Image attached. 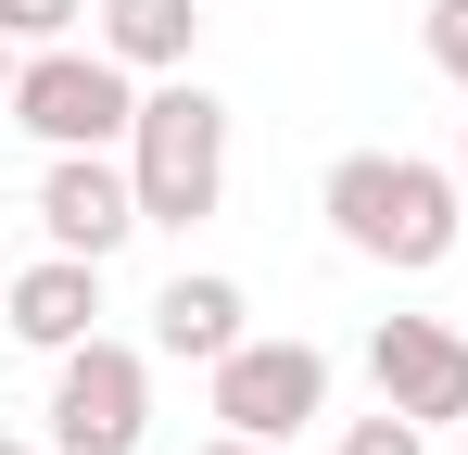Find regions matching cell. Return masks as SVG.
<instances>
[{
  "label": "cell",
  "instance_id": "30bf717a",
  "mask_svg": "<svg viewBox=\"0 0 468 455\" xmlns=\"http://www.w3.org/2000/svg\"><path fill=\"white\" fill-rule=\"evenodd\" d=\"M89 13H101L89 38L127 76H190V51H203V0H89Z\"/></svg>",
  "mask_w": 468,
  "mask_h": 455
},
{
  "label": "cell",
  "instance_id": "e0dca14e",
  "mask_svg": "<svg viewBox=\"0 0 468 455\" xmlns=\"http://www.w3.org/2000/svg\"><path fill=\"white\" fill-rule=\"evenodd\" d=\"M456 190H468V114H456Z\"/></svg>",
  "mask_w": 468,
  "mask_h": 455
},
{
  "label": "cell",
  "instance_id": "2e32d148",
  "mask_svg": "<svg viewBox=\"0 0 468 455\" xmlns=\"http://www.w3.org/2000/svg\"><path fill=\"white\" fill-rule=\"evenodd\" d=\"M0 455H51V443H26V430H0Z\"/></svg>",
  "mask_w": 468,
  "mask_h": 455
},
{
  "label": "cell",
  "instance_id": "ba28073f",
  "mask_svg": "<svg viewBox=\"0 0 468 455\" xmlns=\"http://www.w3.org/2000/svg\"><path fill=\"white\" fill-rule=\"evenodd\" d=\"M0 329H13L26 354H64V342H89V329H101V253H38V266H13Z\"/></svg>",
  "mask_w": 468,
  "mask_h": 455
},
{
  "label": "cell",
  "instance_id": "3957f363",
  "mask_svg": "<svg viewBox=\"0 0 468 455\" xmlns=\"http://www.w3.org/2000/svg\"><path fill=\"white\" fill-rule=\"evenodd\" d=\"M13 127L38 152H127L140 76L114 64L101 38H51V51H26V76H13Z\"/></svg>",
  "mask_w": 468,
  "mask_h": 455
},
{
  "label": "cell",
  "instance_id": "ac0fdd59",
  "mask_svg": "<svg viewBox=\"0 0 468 455\" xmlns=\"http://www.w3.org/2000/svg\"><path fill=\"white\" fill-rule=\"evenodd\" d=\"M0 291H13V253H0Z\"/></svg>",
  "mask_w": 468,
  "mask_h": 455
},
{
  "label": "cell",
  "instance_id": "9c48e42d",
  "mask_svg": "<svg viewBox=\"0 0 468 455\" xmlns=\"http://www.w3.org/2000/svg\"><path fill=\"white\" fill-rule=\"evenodd\" d=\"M240 316H253V303H240V279H216V266H177V279L153 291V354H177V367H216L229 342H253Z\"/></svg>",
  "mask_w": 468,
  "mask_h": 455
},
{
  "label": "cell",
  "instance_id": "8fae6325",
  "mask_svg": "<svg viewBox=\"0 0 468 455\" xmlns=\"http://www.w3.org/2000/svg\"><path fill=\"white\" fill-rule=\"evenodd\" d=\"M418 38H431V64H443V89L468 101V0H431V13H418Z\"/></svg>",
  "mask_w": 468,
  "mask_h": 455
},
{
  "label": "cell",
  "instance_id": "8992f818",
  "mask_svg": "<svg viewBox=\"0 0 468 455\" xmlns=\"http://www.w3.org/2000/svg\"><path fill=\"white\" fill-rule=\"evenodd\" d=\"M367 379H380V405H405L418 430H456L468 418V329H443V316H380V329H367Z\"/></svg>",
  "mask_w": 468,
  "mask_h": 455
},
{
  "label": "cell",
  "instance_id": "5b68a950",
  "mask_svg": "<svg viewBox=\"0 0 468 455\" xmlns=\"http://www.w3.org/2000/svg\"><path fill=\"white\" fill-rule=\"evenodd\" d=\"M203 405H216V430L292 443L304 418H329V354H316V342H229V354L203 367Z\"/></svg>",
  "mask_w": 468,
  "mask_h": 455
},
{
  "label": "cell",
  "instance_id": "9a60e30c",
  "mask_svg": "<svg viewBox=\"0 0 468 455\" xmlns=\"http://www.w3.org/2000/svg\"><path fill=\"white\" fill-rule=\"evenodd\" d=\"M13 76H26V38H0V114H13Z\"/></svg>",
  "mask_w": 468,
  "mask_h": 455
},
{
  "label": "cell",
  "instance_id": "d6986e66",
  "mask_svg": "<svg viewBox=\"0 0 468 455\" xmlns=\"http://www.w3.org/2000/svg\"><path fill=\"white\" fill-rule=\"evenodd\" d=\"M456 455H468V418H456Z\"/></svg>",
  "mask_w": 468,
  "mask_h": 455
},
{
  "label": "cell",
  "instance_id": "7c38bea8",
  "mask_svg": "<svg viewBox=\"0 0 468 455\" xmlns=\"http://www.w3.org/2000/svg\"><path fill=\"white\" fill-rule=\"evenodd\" d=\"M342 455H431V430L405 405H380V418H342Z\"/></svg>",
  "mask_w": 468,
  "mask_h": 455
},
{
  "label": "cell",
  "instance_id": "6da1fadb",
  "mask_svg": "<svg viewBox=\"0 0 468 455\" xmlns=\"http://www.w3.org/2000/svg\"><path fill=\"white\" fill-rule=\"evenodd\" d=\"M316 216H329V240H342L355 266L431 279L468 240V190H456V164H431V152H342V164L316 177Z\"/></svg>",
  "mask_w": 468,
  "mask_h": 455
},
{
  "label": "cell",
  "instance_id": "52a82bcc",
  "mask_svg": "<svg viewBox=\"0 0 468 455\" xmlns=\"http://www.w3.org/2000/svg\"><path fill=\"white\" fill-rule=\"evenodd\" d=\"M38 228H51V253H127L140 240V177H127V152H51V177H38Z\"/></svg>",
  "mask_w": 468,
  "mask_h": 455
},
{
  "label": "cell",
  "instance_id": "277c9868",
  "mask_svg": "<svg viewBox=\"0 0 468 455\" xmlns=\"http://www.w3.org/2000/svg\"><path fill=\"white\" fill-rule=\"evenodd\" d=\"M153 430V354L140 342H64L51 354V455H140Z\"/></svg>",
  "mask_w": 468,
  "mask_h": 455
},
{
  "label": "cell",
  "instance_id": "7a4b0ae2",
  "mask_svg": "<svg viewBox=\"0 0 468 455\" xmlns=\"http://www.w3.org/2000/svg\"><path fill=\"white\" fill-rule=\"evenodd\" d=\"M127 177H140V228H203L229 203V101L203 76H153L127 127Z\"/></svg>",
  "mask_w": 468,
  "mask_h": 455
},
{
  "label": "cell",
  "instance_id": "5bb4252c",
  "mask_svg": "<svg viewBox=\"0 0 468 455\" xmlns=\"http://www.w3.org/2000/svg\"><path fill=\"white\" fill-rule=\"evenodd\" d=\"M190 455H279V443H253V430H216V443H190Z\"/></svg>",
  "mask_w": 468,
  "mask_h": 455
},
{
  "label": "cell",
  "instance_id": "4fadbf2b",
  "mask_svg": "<svg viewBox=\"0 0 468 455\" xmlns=\"http://www.w3.org/2000/svg\"><path fill=\"white\" fill-rule=\"evenodd\" d=\"M89 0H0V38H26V51H51V38H77Z\"/></svg>",
  "mask_w": 468,
  "mask_h": 455
}]
</instances>
